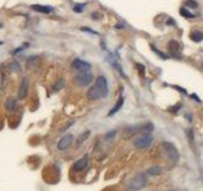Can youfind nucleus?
Returning a JSON list of instances; mask_svg holds the SVG:
<instances>
[{
    "label": "nucleus",
    "instance_id": "20",
    "mask_svg": "<svg viewBox=\"0 0 203 191\" xmlns=\"http://www.w3.org/2000/svg\"><path fill=\"white\" fill-rule=\"evenodd\" d=\"M85 7H86V4H75L74 5V12H76V13H81L84 9H85Z\"/></svg>",
    "mask_w": 203,
    "mask_h": 191
},
{
    "label": "nucleus",
    "instance_id": "17",
    "mask_svg": "<svg viewBox=\"0 0 203 191\" xmlns=\"http://www.w3.org/2000/svg\"><path fill=\"white\" fill-rule=\"evenodd\" d=\"M64 86H65V82L62 80V79H58V80L56 82L55 84H53V87H52V92H53V93H56V92H58L60 89L64 88Z\"/></svg>",
    "mask_w": 203,
    "mask_h": 191
},
{
    "label": "nucleus",
    "instance_id": "34",
    "mask_svg": "<svg viewBox=\"0 0 203 191\" xmlns=\"http://www.w3.org/2000/svg\"><path fill=\"white\" fill-rule=\"evenodd\" d=\"M0 27H1V26H0Z\"/></svg>",
    "mask_w": 203,
    "mask_h": 191
},
{
    "label": "nucleus",
    "instance_id": "14",
    "mask_svg": "<svg viewBox=\"0 0 203 191\" xmlns=\"http://www.w3.org/2000/svg\"><path fill=\"white\" fill-rule=\"evenodd\" d=\"M123 101H124V99H123V97H120V98H118L117 103H116V105H114V107H113L112 110L109 111V113H108V116H113V115H114V113H117L118 111L121 110L122 105H123Z\"/></svg>",
    "mask_w": 203,
    "mask_h": 191
},
{
    "label": "nucleus",
    "instance_id": "32",
    "mask_svg": "<svg viewBox=\"0 0 203 191\" xmlns=\"http://www.w3.org/2000/svg\"><path fill=\"white\" fill-rule=\"evenodd\" d=\"M170 191H177V190H170Z\"/></svg>",
    "mask_w": 203,
    "mask_h": 191
},
{
    "label": "nucleus",
    "instance_id": "12",
    "mask_svg": "<svg viewBox=\"0 0 203 191\" xmlns=\"http://www.w3.org/2000/svg\"><path fill=\"white\" fill-rule=\"evenodd\" d=\"M37 64H38V56H32V57H29V59L27 60L26 66H27V69L28 70H33V69H36L37 68Z\"/></svg>",
    "mask_w": 203,
    "mask_h": 191
},
{
    "label": "nucleus",
    "instance_id": "1",
    "mask_svg": "<svg viewBox=\"0 0 203 191\" xmlns=\"http://www.w3.org/2000/svg\"><path fill=\"white\" fill-rule=\"evenodd\" d=\"M107 96H108V83H107V79H105V76L99 75L98 78L95 79V83H94V86L88 91L86 97H88L89 99H91V101H95V99H101V98L107 97Z\"/></svg>",
    "mask_w": 203,
    "mask_h": 191
},
{
    "label": "nucleus",
    "instance_id": "10",
    "mask_svg": "<svg viewBox=\"0 0 203 191\" xmlns=\"http://www.w3.org/2000/svg\"><path fill=\"white\" fill-rule=\"evenodd\" d=\"M32 9L36 10V12L39 13H45V14H50L51 12L53 10L52 7H48V5H32Z\"/></svg>",
    "mask_w": 203,
    "mask_h": 191
},
{
    "label": "nucleus",
    "instance_id": "11",
    "mask_svg": "<svg viewBox=\"0 0 203 191\" xmlns=\"http://www.w3.org/2000/svg\"><path fill=\"white\" fill-rule=\"evenodd\" d=\"M168 50H169V52L173 56H177V52L180 50V45L177 41H170V42L168 43Z\"/></svg>",
    "mask_w": 203,
    "mask_h": 191
},
{
    "label": "nucleus",
    "instance_id": "7",
    "mask_svg": "<svg viewBox=\"0 0 203 191\" xmlns=\"http://www.w3.org/2000/svg\"><path fill=\"white\" fill-rule=\"evenodd\" d=\"M72 68H74L75 70H78V72L84 73V72H89L91 65L89 64V62L81 60V59H75L74 61H72Z\"/></svg>",
    "mask_w": 203,
    "mask_h": 191
},
{
    "label": "nucleus",
    "instance_id": "33",
    "mask_svg": "<svg viewBox=\"0 0 203 191\" xmlns=\"http://www.w3.org/2000/svg\"><path fill=\"white\" fill-rule=\"evenodd\" d=\"M202 68H203V64H202Z\"/></svg>",
    "mask_w": 203,
    "mask_h": 191
},
{
    "label": "nucleus",
    "instance_id": "6",
    "mask_svg": "<svg viewBox=\"0 0 203 191\" xmlns=\"http://www.w3.org/2000/svg\"><path fill=\"white\" fill-rule=\"evenodd\" d=\"M28 88H29V79L27 76H24L20 80L19 84V91H18V98L19 99H24L28 94Z\"/></svg>",
    "mask_w": 203,
    "mask_h": 191
},
{
    "label": "nucleus",
    "instance_id": "15",
    "mask_svg": "<svg viewBox=\"0 0 203 191\" xmlns=\"http://www.w3.org/2000/svg\"><path fill=\"white\" fill-rule=\"evenodd\" d=\"M89 135H90V131H89V130H86V131L81 133L80 135H79V138H78V140H76V144H78V145H81V144H83L84 141L88 139Z\"/></svg>",
    "mask_w": 203,
    "mask_h": 191
},
{
    "label": "nucleus",
    "instance_id": "19",
    "mask_svg": "<svg viewBox=\"0 0 203 191\" xmlns=\"http://www.w3.org/2000/svg\"><path fill=\"white\" fill-rule=\"evenodd\" d=\"M180 14H182L183 17H185V18H194V14H192L189 10L185 9V8H182V9H180Z\"/></svg>",
    "mask_w": 203,
    "mask_h": 191
},
{
    "label": "nucleus",
    "instance_id": "23",
    "mask_svg": "<svg viewBox=\"0 0 203 191\" xmlns=\"http://www.w3.org/2000/svg\"><path fill=\"white\" fill-rule=\"evenodd\" d=\"M116 134H117L116 130H112V131L107 133V134H105V140H112V138H113V136H116Z\"/></svg>",
    "mask_w": 203,
    "mask_h": 191
},
{
    "label": "nucleus",
    "instance_id": "18",
    "mask_svg": "<svg viewBox=\"0 0 203 191\" xmlns=\"http://www.w3.org/2000/svg\"><path fill=\"white\" fill-rule=\"evenodd\" d=\"M9 69L12 70V72H15V73H19L20 72V65L18 64L17 61H13L12 64L9 65Z\"/></svg>",
    "mask_w": 203,
    "mask_h": 191
},
{
    "label": "nucleus",
    "instance_id": "29",
    "mask_svg": "<svg viewBox=\"0 0 203 191\" xmlns=\"http://www.w3.org/2000/svg\"><path fill=\"white\" fill-rule=\"evenodd\" d=\"M192 97H193V98H194V99H196V101H197V102H201V99H199V98H198V97H197V96H196V94H192Z\"/></svg>",
    "mask_w": 203,
    "mask_h": 191
},
{
    "label": "nucleus",
    "instance_id": "9",
    "mask_svg": "<svg viewBox=\"0 0 203 191\" xmlns=\"http://www.w3.org/2000/svg\"><path fill=\"white\" fill-rule=\"evenodd\" d=\"M88 163H89V155L85 154L84 157H81L80 159H78L76 162L74 163V166H72V171H75V172L83 171L84 168L88 166Z\"/></svg>",
    "mask_w": 203,
    "mask_h": 191
},
{
    "label": "nucleus",
    "instance_id": "28",
    "mask_svg": "<svg viewBox=\"0 0 203 191\" xmlns=\"http://www.w3.org/2000/svg\"><path fill=\"white\" fill-rule=\"evenodd\" d=\"M180 106H182V105H180V103H178V105H177V106H174V107H170V108H169V111H171V112H175V111H177L178 108H180Z\"/></svg>",
    "mask_w": 203,
    "mask_h": 191
},
{
    "label": "nucleus",
    "instance_id": "31",
    "mask_svg": "<svg viewBox=\"0 0 203 191\" xmlns=\"http://www.w3.org/2000/svg\"><path fill=\"white\" fill-rule=\"evenodd\" d=\"M166 23H168V24H174V21H173V19H168Z\"/></svg>",
    "mask_w": 203,
    "mask_h": 191
},
{
    "label": "nucleus",
    "instance_id": "27",
    "mask_svg": "<svg viewBox=\"0 0 203 191\" xmlns=\"http://www.w3.org/2000/svg\"><path fill=\"white\" fill-rule=\"evenodd\" d=\"M187 5H188V7H192V8H197V3L194 1V0H188V1H187Z\"/></svg>",
    "mask_w": 203,
    "mask_h": 191
},
{
    "label": "nucleus",
    "instance_id": "13",
    "mask_svg": "<svg viewBox=\"0 0 203 191\" xmlns=\"http://www.w3.org/2000/svg\"><path fill=\"white\" fill-rule=\"evenodd\" d=\"M5 108H7L8 111H15L17 110V99L15 98H8L7 99V102H5Z\"/></svg>",
    "mask_w": 203,
    "mask_h": 191
},
{
    "label": "nucleus",
    "instance_id": "25",
    "mask_svg": "<svg viewBox=\"0 0 203 191\" xmlns=\"http://www.w3.org/2000/svg\"><path fill=\"white\" fill-rule=\"evenodd\" d=\"M81 31H83V32H89V33H91V34H98V32L93 31V29L88 28V27H81Z\"/></svg>",
    "mask_w": 203,
    "mask_h": 191
},
{
    "label": "nucleus",
    "instance_id": "4",
    "mask_svg": "<svg viewBox=\"0 0 203 191\" xmlns=\"http://www.w3.org/2000/svg\"><path fill=\"white\" fill-rule=\"evenodd\" d=\"M152 143V136L148 135V134H142V135H139L137 138H135L133 140V145L139 149H145L148 148Z\"/></svg>",
    "mask_w": 203,
    "mask_h": 191
},
{
    "label": "nucleus",
    "instance_id": "24",
    "mask_svg": "<svg viewBox=\"0 0 203 191\" xmlns=\"http://www.w3.org/2000/svg\"><path fill=\"white\" fill-rule=\"evenodd\" d=\"M187 134H188V139H189V141H191V144H192V147L194 148V143H193V131H192L191 129L187 131Z\"/></svg>",
    "mask_w": 203,
    "mask_h": 191
},
{
    "label": "nucleus",
    "instance_id": "16",
    "mask_svg": "<svg viewBox=\"0 0 203 191\" xmlns=\"http://www.w3.org/2000/svg\"><path fill=\"white\" fill-rule=\"evenodd\" d=\"M191 38L194 41V42H201V41L203 40V33L199 31H194L191 33Z\"/></svg>",
    "mask_w": 203,
    "mask_h": 191
},
{
    "label": "nucleus",
    "instance_id": "30",
    "mask_svg": "<svg viewBox=\"0 0 203 191\" xmlns=\"http://www.w3.org/2000/svg\"><path fill=\"white\" fill-rule=\"evenodd\" d=\"M22 50H23V47H18L17 50L14 51V54H18V52H19V51H22Z\"/></svg>",
    "mask_w": 203,
    "mask_h": 191
},
{
    "label": "nucleus",
    "instance_id": "26",
    "mask_svg": "<svg viewBox=\"0 0 203 191\" xmlns=\"http://www.w3.org/2000/svg\"><path fill=\"white\" fill-rule=\"evenodd\" d=\"M136 66H137V70L140 72V74H141L142 76L145 75V66H143V65H141V64H137Z\"/></svg>",
    "mask_w": 203,
    "mask_h": 191
},
{
    "label": "nucleus",
    "instance_id": "5",
    "mask_svg": "<svg viewBox=\"0 0 203 191\" xmlns=\"http://www.w3.org/2000/svg\"><path fill=\"white\" fill-rule=\"evenodd\" d=\"M91 79H93V76H91L90 73H89V72H84V73H80V74L76 75L75 82H76V84L79 87H86L91 82Z\"/></svg>",
    "mask_w": 203,
    "mask_h": 191
},
{
    "label": "nucleus",
    "instance_id": "21",
    "mask_svg": "<svg viewBox=\"0 0 203 191\" xmlns=\"http://www.w3.org/2000/svg\"><path fill=\"white\" fill-rule=\"evenodd\" d=\"M148 174H159L161 172V167H151L147 170Z\"/></svg>",
    "mask_w": 203,
    "mask_h": 191
},
{
    "label": "nucleus",
    "instance_id": "8",
    "mask_svg": "<svg viewBox=\"0 0 203 191\" xmlns=\"http://www.w3.org/2000/svg\"><path fill=\"white\" fill-rule=\"evenodd\" d=\"M72 139H74V136H72L71 134L64 135V136H62V138L60 139V140H58V143H57V148L60 149V151H65V149H67L70 145H71Z\"/></svg>",
    "mask_w": 203,
    "mask_h": 191
},
{
    "label": "nucleus",
    "instance_id": "22",
    "mask_svg": "<svg viewBox=\"0 0 203 191\" xmlns=\"http://www.w3.org/2000/svg\"><path fill=\"white\" fill-rule=\"evenodd\" d=\"M151 48H152V51H154V52H155V54H156V55H159V56H160V57H161V59H164V60H166V59H168V56H166V55H165V54H162V52H161V51H159V50H158V48H156V47H155V46H151Z\"/></svg>",
    "mask_w": 203,
    "mask_h": 191
},
{
    "label": "nucleus",
    "instance_id": "2",
    "mask_svg": "<svg viewBox=\"0 0 203 191\" xmlns=\"http://www.w3.org/2000/svg\"><path fill=\"white\" fill-rule=\"evenodd\" d=\"M147 185V177H146L145 173L142 172H139L136 173L128 182V190L131 191H137V190H141Z\"/></svg>",
    "mask_w": 203,
    "mask_h": 191
},
{
    "label": "nucleus",
    "instance_id": "3",
    "mask_svg": "<svg viewBox=\"0 0 203 191\" xmlns=\"http://www.w3.org/2000/svg\"><path fill=\"white\" fill-rule=\"evenodd\" d=\"M162 149H164V153L166 155V158L170 160L171 163H177L179 160V153H178L177 148L174 147V144L169 143V141H164L161 144Z\"/></svg>",
    "mask_w": 203,
    "mask_h": 191
}]
</instances>
